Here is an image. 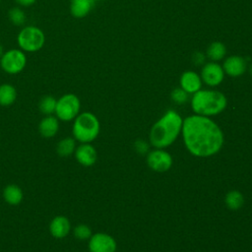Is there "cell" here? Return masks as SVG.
Wrapping results in <instances>:
<instances>
[{
    "instance_id": "277c9868",
    "label": "cell",
    "mask_w": 252,
    "mask_h": 252,
    "mask_svg": "<svg viewBox=\"0 0 252 252\" xmlns=\"http://www.w3.org/2000/svg\"><path fill=\"white\" fill-rule=\"evenodd\" d=\"M99 121L92 112L79 113L73 123V137L80 143L93 142L99 133Z\"/></svg>"
},
{
    "instance_id": "d6986e66",
    "label": "cell",
    "mask_w": 252,
    "mask_h": 252,
    "mask_svg": "<svg viewBox=\"0 0 252 252\" xmlns=\"http://www.w3.org/2000/svg\"><path fill=\"white\" fill-rule=\"evenodd\" d=\"M76 148V140L71 137H66L58 142L56 151L60 157L67 158L75 153Z\"/></svg>"
},
{
    "instance_id": "f546056e",
    "label": "cell",
    "mask_w": 252,
    "mask_h": 252,
    "mask_svg": "<svg viewBox=\"0 0 252 252\" xmlns=\"http://www.w3.org/2000/svg\"><path fill=\"white\" fill-rule=\"evenodd\" d=\"M249 73H250V75L252 76V64H251L250 67H249Z\"/></svg>"
},
{
    "instance_id": "7402d4cb",
    "label": "cell",
    "mask_w": 252,
    "mask_h": 252,
    "mask_svg": "<svg viewBox=\"0 0 252 252\" xmlns=\"http://www.w3.org/2000/svg\"><path fill=\"white\" fill-rule=\"evenodd\" d=\"M56 103L57 99L55 97H53L52 95H45L40 99L38 107L44 115H52L53 113H55Z\"/></svg>"
},
{
    "instance_id": "6da1fadb",
    "label": "cell",
    "mask_w": 252,
    "mask_h": 252,
    "mask_svg": "<svg viewBox=\"0 0 252 252\" xmlns=\"http://www.w3.org/2000/svg\"><path fill=\"white\" fill-rule=\"evenodd\" d=\"M181 133L187 150L196 157L214 156L223 144L220 128L207 116L196 114L186 117Z\"/></svg>"
},
{
    "instance_id": "44dd1931",
    "label": "cell",
    "mask_w": 252,
    "mask_h": 252,
    "mask_svg": "<svg viewBox=\"0 0 252 252\" xmlns=\"http://www.w3.org/2000/svg\"><path fill=\"white\" fill-rule=\"evenodd\" d=\"M225 204L226 206L230 209V210H238L242 207L243 203H244V198L242 196V194L239 191L236 190H232L229 191L224 198Z\"/></svg>"
},
{
    "instance_id": "52a82bcc",
    "label": "cell",
    "mask_w": 252,
    "mask_h": 252,
    "mask_svg": "<svg viewBox=\"0 0 252 252\" xmlns=\"http://www.w3.org/2000/svg\"><path fill=\"white\" fill-rule=\"evenodd\" d=\"M2 69L8 74H18L24 70L27 64V57L23 50L10 49L3 53L0 59Z\"/></svg>"
},
{
    "instance_id": "cb8c5ba5",
    "label": "cell",
    "mask_w": 252,
    "mask_h": 252,
    "mask_svg": "<svg viewBox=\"0 0 252 252\" xmlns=\"http://www.w3.org/2000/svg\"><path fill=\"white\" fill-rule=\"evenodd\" d=\"M73 233H74V236L79 240L90 239V237L93 235L92 229L90 228V226H88L87 224H84V223H80V224L76 225L73 230Z\"/></svg>"
},
{
    "instance_id": "484cf974",
    "label": "cell",
    "mask_w": 252,
    "mask_h": 252,
    "mask_svg": "<svg viewBox=\"0 0 252 252\" xmlns=\"http://www.w3.org/2000/svg\"><path fill=\"white\" fill-rule=\"evenodd\" d=\"M192 60L195 65H203L205 64V61H206V54H204L203 52L197 51L192 55Z\"/></svg>"
},
{
    "instance_id": "30bf717a",
    "label": "cell",
    "mask_w": 252,
    "mask_h": 252,
    "mask_svg": "<svg viewBox=\"0 0 252 252\" xmlns=\"http://www.w3.org/2000/svg\"><path fill=\"white\" fill-rule=\"evenodd\" d=\"M147 163L153 170L158 172H164L171 167L172 158L162 149H157L148 154Z\"/></svg>"
},
{
    "instance_id": "ac0fdd59",
    "label": "cell",
    "mask_w": 252,
    "mask_h": 252,
    "mask_svg": "<svg viewBox=\"0 0 252 252\" xmlns=\"http://www.w3.org/2000/svg\"><path fill=\"white\" fill-rule=\"evenodd\" d=\"M17 98V91L14 86L10 84H3L0 86V105L9 106L15 102Z\"/></svg>"
},
{
    "instance_id": "e0dca14e",
    "label": "cell",
    "mask_w": 252,
    "mask_h": 252,
    "mask_svg": "<svg viewBox=\"0 0 252 252\" xmlns=\"http://www.w3.org/2000/svg\"><path fill=\"white\" fill-rule=\"evenodd\" d=\"M3 198L6 203L12 206L19 205L24 198V193L21 187L16 184H9L3 190Z\"/></svg>"
},
{
    "instance_id": "d4e9b609",
    "label": "cell",
    "mask_w": 252,
    "mask_h": 252,
    "mask_svg": "<svg viewBox=\"0 0 252 252\" xmlns=\"http://www.w3.org/2000/svg\"><path fill=\"white\" fill-rule=\"evenodd\" d=\"M171 99L177 103V104H182L187 101L188 99V94L181 88H176L171 92Z\"/></svg>"
},
{
    "instance_id": "f1b7e54d",
    "label": "cell",
    "mask_w": 252,
    "mask_h": 252,
    "mask_svg": "<svg viewBox=\"0 0 252 252\" xmlns=\"http://www.w3.org/2000/svg\"><path fill=\"white\" fill-rule=\"evenodd\" d=\"M3 55V46H2V44L0 43V57Z\"/></svg>"
},
{
    "instance_id": "7c38bea8",
    "label": "cell",
    "mask_w": 252,
    "mask_h": 252,
    "mask_svg": "<svg viewBox=\"0 0 252 252\" xmlns=\"http://www.w3.org/2000/svg\"><path fill=\"white\" fill-rule=\"evenodd\" d=\"M74 155L77 161L84 166L94 164L97 158L96 150L90 143H81V145L76 148Z\"/></svg>"
},
{
    "instance_id": "ffe728a7",
    "label": "cell",
    "mask_w": 252,
    "mask_h": 252,
    "mask_svg": "<svg viewBox=\"0 0 252 252\" xmlns=\"http://www.w3.org/2000/svg\"><path fill=\"white\" fill-rule=\"evenodd\" d=\"M226 53L225 45L220 41H214L212 42L206 52V55L209 59H211L214 62L221 60Z\"/></svg>"
},
{
    "instance_id": "4316f807",
    "label": "cell",
    "mask_w": 252,
    "mask_h": 252,
    "mask_svg": "<svg viewBox=\"0 0 252 252\" xmlns=\"http://www.w3.org/2000/svg\"><path fill=\"white\" fill-rule=\"evenodd\" d=\"M135 149L137 151V153L141 154V155H144L145 153L148 152V149H149V146L146 142L142 141V140H139L135 143Z\"/></svg>"
},
{
    "instance_id": "2e32d148",
    "label": "cell",
    "mask_w": 252,
    "mask_h": 252,
    "mask_svg": "<svg viewBox=\"0 0 252 252\" xmlns=\"http://www.w3.org/2000/svg\"><path fill=\"white\" fill-rule=\"evenodd\" d=\"M94 5V0H71L70 12L73 17L81 19L92 11Z\"/></svg>"
},
{
    "instance_id": "7a4b0ae2",
    "label": "cell",
    "mask_w": 252,
    "mask_h": 252,
    "mask_svg": "<svg viewBox=\"0 0 252 252\" xmlns=\"http://www.w3.org/2000/svg\"><path fill=\"white\" fill-rule=\"evenodd\" d=\"M183 120L174 110H168L152 127L150 142L157 149L170 146L181 133Z\"/></svg>"
},
{
    "instance_id": "603a6c76",
    "label": "cell",
    "mask_w": 252,
    "mask_h": 252,
    "mask_svg": "<svg viewBox=\"0 0 252 252\" xmlns=\"http://www.w3.org/2000/svg\"><path fill=\"white\" fill-rule=\"evenodd\" d=\"M9 19L10 21L16 25V26H21L26 22V14L25 12L19 8V7H14L9 11Z\"/></svg>"
},
{
    "instance_id": "3957f363",
    "label": "cell",
    "mask_w": 252,
    "mask_h": 252,
    "mask_svg": "<svg viewBox=\"0 0 252 252\" xmlns=\"http://www.w3.org/2000/svg\"><path fill=\"white\" fill-rule=\"evenodd\" d=\"M225 95L215 90H200L193 94L191 107L198 115L213 116L220 113L226 107Z\"/></svg>"
},
{
    "instance_id": "ba28073f",
    "label": "cell",
    "mask_w": 252,
    "mask_h": 252,
    "mask_svg": "<svg viewBox=\"0 0 252 252\" xmlns=\"http://www.w3.org/2000/svg\"><path fill=\"white\" fill-rule=\"evenodd\" d=\"M200 77L207 86L217 87L223 81L224 71L219 63L211 61L203 65Z\"/></svg>"
},
{
    "instance_id": "9a60e30c",
    "label": "cell",
    "mask_w": 252,
    "mask_h": 252,
    "mask_svg": "<svg viewBox=\"0 0 252 252\" xmlns=\"http://www.w3.org/2000/svg\"><path fill=\"white\" fill-rule=\"evenodd\" d=\"M59 130V122L58 118L53 115H45L43 119L39 122L38 131L40 135L44 138H52L54 137Z\"/></svg>"
},
{
    "instance_id": "4dcf8cb0",
    "label": "cell",
    "mask_w": 252,
    "mask_h": 252,
    "mask_svg": "<svg viewBox=\"0 0 252 252\" xmlns=\"http://www.w3.org/2000/svg\"><path fill=\"white\" fill-rule=\"evenodd\" d=\"M94 1H102V0H94Z\"/></svg>"
},
{
    "instance_id": "5b68a950",
    "label": "cell",
    "mask_w": 252,
    "mask_h": 252,
    "mask_svg": "<svg viewBox=\"0 0 252 252\" xmlns=\"http://www.w3.org/2000/svg\"><path fill=\"white\" fill-rule=\"evenodd\" d=\"M43 32L33 26H28L22 29L18 34V44L22 50L28 52H35L44 44Z\"/></svg>"
},
{
    "instance_id": "9c48e42d",
    "label": "cell",
    "mask_w": 252,
    "mask_h": 252,
    "mask_svg": "<svg viewBox=\"0 0 252 252\" xmlns=\"http://www.w3.org/2000/svg\"><path fill=\"white\" fill-rule=\"evenodd\" d=\"M116 246L114 238L104 232L94 233L89 239L90 252H115Z\"/></svg>"
},
{
    "instance_id": "8fae6325",
    "label": "cell",
    "mask_w": 252,
    "mask_h": 252,
    "mask_svg": "<svg viewBox=\"0 0 252 252\" xmlns=\"http://www.w3.org/2000/svg\"><path fill=\"white\" fill-rule=\"evenodd\" d=\"M222 69L224 74L235 78L245 73L247 69V63L243 57L238 55H231L224 59Z\"/></svg>"
},
{
    "instance_id": "5bb4252c",
    "label": "cell",
    "mask_w": 252,
    "mask_h": 252,
    "mask_svg": "<svg viewBox=\"0 0 252 252\" xmlns=\"http://www.w3.org/2000/svg\"><path fill=\"white\" fill-rule=\"evenodd\" d=\"M71 230V222L65 216L54 217L49 223V232L55 238L66 237Z\"/></svg>"
},
{
    "instance_id": "1f68e13d",
    "label": "cell",
    "mask_w": 252,
    "mask_h": 252,
    "mask_svg": "<svg viewBox=\"0 0 252 252\" xmlns=\"http://www.w3.org/2000/svg\"><path fill=\"white\" fill-rule=\"evenodd\" d=\"M0 1H1V0H0Z\"/></svg>"
},
{
    "instance_id": "83f0119b",
    "label": "cell",
    "mask_w": 252,
    "mask_h": 252,
    "mask_svg": "<svg viewBox=\"0 0 252 252\" xmlns=\"http://www.w3.org/2000/svg\"><path fill=\"white\" fill-rule=\"evenodd\" d=\"M36 0H16V2L21 5V6H24V7H28V6H31L32 5Z\"/></svg>"
},
{
    "instance_id": "4fadbf2b",
    "label": "cell",
    "mask_w": 252,
    "mask_h": 252,
    "mask_svg": "<svg viewBox=\"0 0 252 252\" xmlns=\"http://www.w3.org/2000/svg\"><path fill=\"white\" fill-rule=\"evenodd\" d=\"M179 82L180 88L183 89L188 94H195L202 88V79L200 75L191 70L183 72Z\"/></svg>"
},
{
    "instance_id": "8992f818",
    "label": "cell",
    "mask_w": 252,
    "mask_h": 252,
    "mask_svg": "<svg viewBox=\"0 0 252 252\" xmlns=\"http://www.w3.org/2000/svg\"><path fill=\"white\" fill-rule=\"evenodd\" d=\"M81 102L74 94H66L57 99L55 114L62 121H71L80 113Z\"/></svg>"
}]
</instances>
